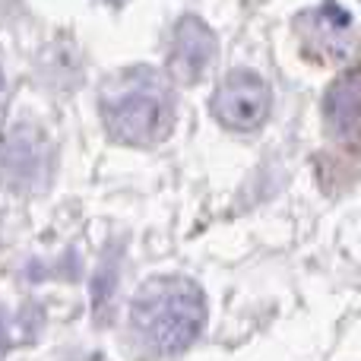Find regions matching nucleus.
Here are the masks:
<instances>
[{
    "instance_id": "7",
    "label": "nucleus",
    "mask_w": 361,
    "mask_h": 361,
    "mask_svg": "<svg viewBox=\"0 0 361 361\" xmlns=\"http://www.w3.org/2000/svg\"><path fill=\"white\" fill-rule=\"evenodd\" d=\"M301 32H305L307 48H317L326 61H343L352 54V29H349V16L333 6H324L317 13L301 16Z\"/></svg>"
},
{
    "instance_id": "3",
    "label": "nucleus",
    "mask_w": 361,
    "mask_h": 361,
    "mask_svg": "<svg viewBox=\"0 0 361 361\" xmlns=\"http://www.w3.org/2000/svg\"><path fill=\"white\" fill-rule=\"evenodd\" d=\"M273 92L254 70H231L212 95V114L228 130H257L269 118Z\"/></svg>"
},
{
    "instance_id": "6",
    "label": "nucleus",
    "mask_w": 361,
    "mask_h": 361,
    "mask_svg": "<svg viewBox=\"0 0 361 361\" xmlns=\"http://www.w3.org/2000/svg\"><path fill=\"white\" fill-rule=\"evenodd\" d=\"M44 169V143L35 130L23 127V130H10L0 140V175L10 184L25 187L32 180L42 178Z\"/></svg>"
},
{
    "instance_id": "4",
    "label": "nucleus",
    "mask_w": 361,
    "mask_h": 361,
    "mask_svg": "<svg viewBox=\"0 0 361 361\" xmlns=\"http://www.w3.org/2000/svg\"><path fill=\"white\" fill-rule=\"evenodd\" d=\"M216 54V35L197 16H184L175 25L169 48V73L178 82H197Z\"/></svg>"
},
{
    "instance_id": "2",
    "label": "nucleus",
    "mask_w": 361,
    "mask_h": 361,
    "mask_svg": "<svg viewBox=\"0 0 361 361\" xmlns=\"http://www.w3.org/2000/svg\"><path fill=\"white\" fill-rule=\"evenodd\" d=\"M130 320L143 343L159 355L190 349L206 324V298L197 282L184 276H156L137 288Z\"/></svg>"
},
{
    "instance_id": "1",
    "label": "nucleus",
    "mask_w": 361,
    "mask_h": 361,
    "mask_svg": "<svg viewBox=\"0 0 361 361\" xmlns=\"http://www.w3.org/2000/svg\"><path fill=\"white\" fill-rule=\"evenodd\" d=\"M99 111L114 140L127 146H156L175 127V95L162 73L130 67L102 86Z\"/></svg>"
},
{
    "instance_id": "8",
    "label": "nucleus",
    "mask_w": 361,
    "mask_h": 361,
    "mask_svg": "<svg viewBox=\"0 0 361 361\" xmlns=\"http://www.w3.org/2000/svg\"><path fill=\"white\" fill-rule=\"evenodd\" d=\"M0 89H4V76H0Z\"/></svg>"
},
{
    "instance_id": "5",
    "label": "nucleus",
    "mask_w": 361,
    "mask_h": 361,
    "mask_svg": "<svg viewBox=\"0 0 361 361\" xmlns=\"http://www.w3.org/2000/svg\"><path fill=\"white\" fill-rule=\"evenodd\" d=\"M330 133L345 146H361V70L339 76L324 99Z\"/></svg>"
}]
</instances>
